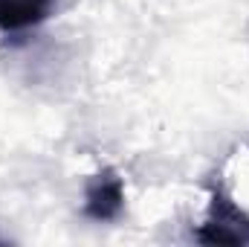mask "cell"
Instances as JSON below:
<instances>
[{"label":"cell","instance_id":"6da1fadb","mask_svg":"<svg viewBox=\"0 0 249 247\" xmlns=\"http://www.w3.org/2000/svg\"><path fill=\"white\" fill-rule=\"evenodd\" d=\"M194 239L200 245H249V212L220 178L209 184V215L194 230Z\"/></svg>","mask_w":249,"mask_h":247},{"label":"cell","instance_id":"7a4b0ae2","mask_svg":"<svg viewBox=\"0 0 249 247\" xmlns=\"http://www.w3.org/2000/svg\"><path fill=\"white\" fill-rule=\"evenodd\" d=\"M124 212V181L116 169L105 166L84 184V215L99 224H110Z\"/></svg>","mask_w":249,"mask_h":247},{"label":"cell","instance_id":"3957f363","mask_svg":"<svg viewBox=\"0 0 249 247\" xmlns=\"http://www.w3.org/2000/svg\"><path fill=\"white\" fill-rule=\"evenodd\" d=\"M55 9V0H0V29L20 32L44 23Z\"/></svg>","mask_w":249,"mask_h":247}]
</instances>
